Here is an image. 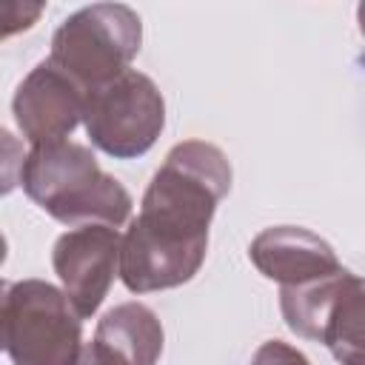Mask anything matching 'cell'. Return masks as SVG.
<instances>
[{"label":"cell","instance_id":"14","mask_svg":"<svg viewBox=\"0 0 365 365\" xmlns=\"http://www.w3.org/2000/svg\"><path fill=\"white\" fill-rule=\"evenodd\" d=\"M356 23H359V31H362V37H365V3L356 6Z\"/></svg>","mask_w":365,"mask_h":365},{"label":"cell","instance_id":"12","mask_svg":"<svg viewBox=\"0 0 365 365\" xmlns=\"http://www.w3.org/2000/svg\"><path fill=\"white\" fill-rule=\"evenodd\" d=\"M251 365H311V362L294 345H288L282 339H268L257 348V354L251 356Z\"/></svg>","mask_w":365,"mask_h":365},{"label":"cell","instance_id":"9","mask_svg":"<svg viewBox=\"0 0 365 365\" xmlns=\"http://www.w3.org/2000/svg\"><path fill=\"white\" fill-rule=\"evenodd\" d=\"M94 339L114 348L131 365H157L163 354V322L143 302L114 305L100 322Z\"/></svg>","mask_w":365,"mask_h":365},{"label":"cell","instance_id":"15","mask_svg":"<svg viewBox=\"0 0 365 365\" xmlns=\"http://www.w3.org/2000/svg\"><path fill=\"white\" fill-rule=\"evenodd\" d=\"M342 365H365V356H359V359H348V362H342Z\"/></svg>","mask_w":365,"mask_h":365},{"label":"cell","instance_id":"7","mask_svg":"<svg viewBox=\"0 0 365 365\" xmlns=\"http://www.w3.org/2000/svg\"><path fill=\"white\" fill-rule=\"evenodd\" d=\"M11 111L31 145L66 140L86 114V91L51 60L37 63L17 86Z\"/></svg>","mask_w":365,"mask_h":365},{"label":"cell","instance_id":"3","mask_svg":"<svg viewBox=\"0 0 365 365\" xmlns=\"http://www.w3.org/2000/svg\"><path fill=\"white\" fill-rule=\"evenodd\" d=\"M143 43V23L131 6L94 3L68 14L51 34L48 60L86 94L128 71Z\"/></svg>","mask_w":365,"mask_h":365},{"label":"cell","instance_id":"6","mask_svg":"<svg viewBox=\"0 0 365 365\" xmlns=\"http://www.w3.org/2000/svg\"><path fill=\"white\" fill-rule=\"evenodd\" d=\"M120 251L123 237L111 225H80L57 237L51 265L83 319L97 314L114 277H120Z\"/></svg>","mask_w":365,"mask_h":365},{"label":"cell","instance_id":"5","mask_svg":"<svg viewBox=\"0 0 365 365\" xmlns=\"http://www.w3.org/2000/svg\"><path fill=\"white\" fill-rule=\"evenodd\" d=\"M86 134L114 160L143 157L165 128V100L151 77L128 68L117 80L86 94Z\"/></svg>","mask_w":365,"mask_h":365},{"label":"cell","instance_id":"11","mask_svg":"<svg viewBox=\"0 0 365 365\" xmlns=\"http://www.w3.org/2000/svg\"><path fill=\"white\" fill-rule=\"evenodd\" d=\"M322 345L339 359H359L365 356V279L348 277L339 299L331 308V317L322 331Z\"/></svg>","mask_w":365,"mask_h":365},{"label":"cell","instance_id":"10","mask_svg":"<svg viewBox=\"0 0 365 365\" xmlns=\"http://www.w3.org/2000/svg\"><path fill=\"white\" fill-rule=\"evenodd\" d=\"M348 277H351V271L345 268V271L331 274V277H319V279H311L302 285L279 288V311H282L285 325L297 336L319 342L325 322L331 317V308L339 299Z\"/></svg>","mask_w":365,"mask_h":365},{"label":"cell","instance_id":"8","mask_svg":"<svg viewBox=\"0 0 365 365\" xmlns=\"http://www.w3.org/2000/svg\"><path fill=\"white\" fill-rule=\"evenodd\" d=\"M248 257L257 271L265 279L279 282V288L345 271L336 259V251L319 234L299 225H274L259 231L251 240Z\"/></svg>","mask_w":365,"mask_h":365},{"label":"cell","instance_id":"13","mask_svg":"<svg viewBox=\"0 0 365 365\" xmlns=\"http://www.w3.org/2000/svg\"><path fill=\"white\" fill-rule=\"evenodd\" d=\"M71 365H131V362L123 359V356H120L114 348H108L106 342L91 339V342H86V345L80 348V354H77V359H74Z\"/></svg>","mask_w":365,"mask_h":365},{"label":"cell","instance_id":"2","mask_svg":"<svg viewBox=\"0 0 365 365\" xmlns=\"http://www.w3.org/2000/svg\"><path fill=\"white\" fill-rule=\"evenodd\" d=\"M23 191L63 225H123L131 217V194L106 174L91 148L57 140L31 145L20 171Z\"/></svg>","mask_w":365,"mask_h":365},{"label":"cell","instance_id":"1","mask_svg":"<svg viewBox=\"0 0 365 365\" xmlns=\"http://www.w3.org/2000/svg\"><path fill=\"white\" fill-rule=\"evenodd\" d=\"M228 191L231 163L217 145L202 140L177 143L123 234V285L131 294H148L188 282L205 262L208 228Z\"/></svg>","mask_w":365,"mask_h":365},{"label":"cell","instance_id":"4","mask_svg":"<svg viewBox=\"0 0 365 365\" xmlns=\"http://www.w3.org/2000/svg\"><path fill=\"white\" fill-rule=\"evenodd\" d=\"M3 348L14 365H71L83 348V317L43 279L3 285Z\"/></svg>","mask_w":365,"mask_h":365}]
</instances>
